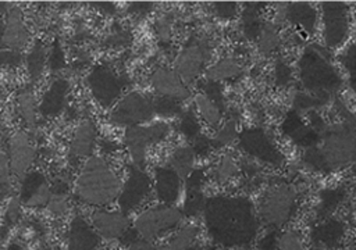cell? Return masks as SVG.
<instances>
[{"label": "cell", "instance_id": "5", "mask_svg": "<svg viewBox=\"0 0 356 250\" xmlns=\"http://www.w3.org/2000/svg\"><path fill=\"white\" fill-rule=\"evenodd\" d=\"M182 211L174 206L160 204L142 211L134 221V229L140 238L154 239L175 228L182 219Z\"/></svg>", "mask_w": 356, "mask_h": 250}, {"label": "cell", "instance_id": "34", "mask_svg": "<svg viewBox=\"0 0 356 250\" xmlns=\"http://www.w3.org/2000/svg\"><path fill=\"white\" fill-rule=\"evenodd\" d=\"M21 215H22V203L19 197H15V196L10 197L4 211V224H7L8 226L15 225L19 221Z\"/></svg>", "mask_w": 356, "mask_h": 250}, {"label": "cell", "instance_id": "28", "mask_svg": "<svg viewBox=\"0 0 356 250\" xmlns=\"http://www.w3.org/2000/svg\"><path fill=\"white\" fill-rule=\"evenodd\" d=\"M241 74V67L234 58H222L206 71V78L210 82L220 83L221 81L234 79Z\"/></svg>", "mask_w": 356, "mask_h": 250}, {"label": "cell", "instance_id": "40", "mask_svg": "<svg viewBox=\"0 0 356 250\" xmlns=\"http://www.w3.org/2000/svg\"><path fill=\"white\" fill-rule=\"evenodd\" d=\"M343 65L348 69L349 75H350V81L352 85L355 86L356 82V46L352 44L343 54Z\"/></svg>", "mask_w": 356, "mask_h": 250}, {"label": "cell", "instance_id": "20", "mask_svg": "<svg viewBox=\"0 0 356 250\" xmlns=\"http://www.w3.org/2000/svg\"><path fill=\"white\" fill-rule=\"evenodd\" d=\"M97 131L96 125L90 119H82L74 129L70 143V151L76 158L92 157L96 144Z\"/></svg>", "mask_w": 356, "mask_h": 250}, {"label": "cell", "instance_id": "21", "mask_svg": "<svg viewBox=\"0 0 356 250\" xmlns=\"http://www.w3.org/2000/svg\"><path fill=\"white\" fill-rule=\"evenodd\" d=\"M154 189L163 204L172 206L181 193V178L172 168H156Z\"/></svg>", "mask_w": 356, "mask_h": 250}, {"label": "cell", "instance_id": "19", "mask_svg": "<svg viewBox=\"0 0 356 250\" xmlns=\"http://www.w3.org/2000/svg\"><path fill=\"white\" fill-rule=\"evenodd\" d=\"M99 235L82 217H74L67 236V250H96Z\"/></svg>", "mask_w": 356, "mask_h": 250}, {"label": "cell", "instance_id": "2", "mask_svg": "<svg viewBox=\"0 0 356 250\" xmlns=\"http://www.w3.org/2000/svg\"><path fill=\"white\" fill-rule=\"evenodd\" d=\"M121 192L120 176L99 156L89 157L75 179V196L88 206L103 207L114 201Z\"/></svg>", "mask_w": 356, "mask_h": 250}, {"label": "cell", "instance_id": "31", "mask_svg": "<svg viewBox=\"0 0 356 250\" xmlns=\"http://www.w3.org/2000/svg\"><path fill=\"white\" fill-rule=\"evenodd\" d=\"M236 172H238V167H236L235 160L231 156L225 154L220 158L216 168L213 169V176L217 182L224 183V182L229 181L231 178H234L236 175Z\"/></svg>", "mask_w": 356, "mask_h": 250}, {"label": "cell", "instance_id": "18", "mask_svg": "<svg viewBox=\"0 0 356 250\" xmlns=\"http://www.w3.org/2000/svg\"><path fill=\"white\" fill-rule=\"evenodd\" d=\"M29 39V32L24 21L22 10L17 6L8 8L4 19V29L1 42L6 46V49L18 51L22 49Z\"/></svg>", "mask_w": 356, "mask_h": 250}, {"label": "cell", "instance_id": "17", "mask_svg": "<svg viewBox=\"0 0 356 250\" xmlns=\"http://www.w3.org/2000/svg\"><path fill=\"white\" fill-rule=\"evenodd\" d=\"M92 225L104 239H120L129 228V219L124 211L96 210L92 214Z\"/></svg>", "mask_w": 356, "mask_h": 250}, {"label": "cell", "instance_id": "8", "mask_svg": "<svg viewBox=\"0 0 356 250\" xmlns=\"http://www.w3.org/2000/svg\"><path fill=\"white\" fill-rule=\"evenodd\" d=\"M295 207V193L286 185H277L271 188L261 203L263 218L273 225H281L288 218Z\"/></svg>", "mask_w": 356, "mask_h": 250}, {"label": "cell", "instance_id": "12", "mask_svg": "<svg viewBox=\"0 0 356 250\" xmlns=\"http://www.w3.org/2000/svg\"><path fill=\"white\" fill-rule=\"evenodd\" d=\"M321 8L325 42L330 47H337L346 38L348 7L342 3H324Z\"/></svg>", "mask_w": 356, "mask_h": 250}, {"label": "cell", "instance_id": "4", "mask_svg": "<svg viewBox=\"0 0 356 250\" xmlns=\"http://www.w3.org/2000/svg\"><path fill=\"white\" fill-rule=\"evenodd\" d=\"M170 133V125L164 121L150 125L128 126L124 132V144L128 149L134 167L143 169L147 147L164 140Z\"/></svg>", "mask_w": 356, "mask_h": 250}, {"label": "cell", "instance_id": "16", "mask_svg": "<svg viewBox=\"0 0 356 250\" xmlns=\"http://www.w3.org/2000/svg\"><path fill=\"white\" fill-rule=\"evenodd\" d=\"M206 51L207 46L202 43H191L178 53L174 69L185 83L200 75L206 62Z\"/></svg>", "mask_w": 356, "mask_h": 250}, {"label": "cell", "instance_id": "32", "mask_svg": "<svg viewBox=\"0 0 356 250\" xmlns=\"http://www.w3.org/2000/svg\"><path fill=\"white\" fill-rule=\"evenodd\" d=\"M235 122L234 121H228L225 122L214 135L211 140V146L213 147H221V146H227L235 138H236V128H235Z\"/></svg>", "mask_w": 356, "mask_h": 250}, {"label": "cell", "instance_id": "26", "mask_svg": "<svg viewBox=\"0 0 356 250\" xmlns=\"http://www.w3.org/2000/svg\"><path fill=\"white\" fill-rule=\"evenodd\" d=\"M195 156L196 154L192 147H188V146L178 147L171 156L170 168H172L181 179H186L193 171Z\"/></svg>", "mask_w": 356, "mask_h": 250}, {"label": "cell", "instance_id": "39", "mask_svg": "<svg viewBox=\"0 0 356 250\" xmlns=\"http://www.w3.org/2000/svg\"><path fill=\"white\" fill-rule=\"evenodd\" d=\"M47 208L49 211L56 215V217H61L67 212L68 210V201H67V194L63 193H51V197L47 203Z\"/></svg>", "mask_w": 356, "mask_h": 250}, {"label": "cell", "instance_id": "6", "mask_svg": "<svg viewBox=\"0 0 356 250\" xmlns=\"http://www.w3.org/2000/svg\"><path fill=\"white\" fill-rule=\"evenodd\" d=\"M154 115L153 103L139 92H131L121 97L110 112V121L121 126H135L150 121Z\"/></svg>", "mask_w": 356, "mask_h": 250}, {"label": "cell", "instance_id": "25", "mask_svg": "<svg viewBox=\"0 0 356 250\" xmlns=\"http://www.w3.org/2000/svg\"><path fill=\"white\" fill-rule=\"evenodd\" d=\"M17 104L21 118L24 119L25 125L33 129L38 122V104L35 99V93L31 86L24 88L17 96Z\"/></svg>", "mask_w": 356, "mask_h": 250}, {"label": "cell", "instance_id": "3", "mask_svg": "<svg viewBox=\"0 0 356 250\" xmlns=\"http://www.w3.org/2000/svg\"><path fill=\"white\" fill-rule=\"evenodd\" d=\"M303 85L316 94H328L341 85V78L331 62L314 49H307L299 62Z\"/></svg>", "mask_w": 356, "mask_h": 250}, {"label": "cell", "instance_id": "42", "mask_svg": "<svg viewBox=\"0 0 356 250\" xmlns=\"http://www.w3.org/2000/svg\"><path fill=\"white\" fill-rule=\"evenodd\" d=\"M260 46H261V50L263 51H270L271 49L275 47L277 42H278V38H277V33L273 28H266L261 38H260Z\"/></svg>", "mask_w": 356, "mask_h": 250}, {"label": "cell", "instance_id": "41", "mask_svg": "<svg viewBox=\"0 0 356 250\" xmlns=\"http://www.w3.org/2000/svg\"><path fill=\"white\" fill-rule=\"evenodd\" d=\"M281 250H302V243L295 232H286L280 240Z\"/></svg>", "mask_w": 356, "mask_h": 250}, {"label": "cell", "instance_id": "23", "mask_svg": "<svg viewBox=\"0 0 356 250\" xmlns=\"http://www.w3.org/2000/svg\"><path fill=\"white\" fill-rule=\"evenodd\" d=\"M282 131L299 146L312 147L318 140L317 132L312 128V125H306L296 112L288 114L282 124Z\"/></svg>", "mask_w": 356, "mask_h": 250}, {"label": "cell", "instance_id": "27", "mask_svg": "<svg viewBox=\"0 0 356 250\" xmlns=\"http://www.w3.org/2000/svg\"><path fill=\"white\" fill-rule=\"evenodd\" d=\"M195 104L196 110L200 115V118L210 126H217L222 117V108L214 103L207 94L199 93L195 96Z\"/></svg>", "mask_w": 356, "mask_h": 250}, {"label": "cell", "instance_id": "14", "mask_svg": "<svg viewBox=\"0 0 356 250\" xmlns=\"http://www.w3.org/2000/svg\"><path fill=\"white\" fill-rule=\"evenodd\" d=\"M149 192H150L149 176L143 172V169L134 167L118 196V204L121 207V211L127 214L128 211L136 208L143 201V199L149 194Z\"/></svg>", "mask_w": 356, "mask_h": 250}, {"label": "cell", "instance_id": "37", "mask_svg": "<svg viewBox=\"0 0 356 250\" xmlns=\"http://www.w3.org/2000/svg\"><path fill=\"white\" fill-rule=\"evenodd\" d=\"M179 128H181L182 133H184L186 138L196 139V138L199 136L200 126H199L197 118L193 115V112H186V114L182 115L181 122H179Z\"/></svg>", "mask_w": 356, "mask_h": 250}, {"label": "cell", "instance_id": "1", "mask_svg": "<svg viewBox=\"0 0 356 250\" xmlns=\"http://www.w3.org/2000/svg\"><path fill=\"white\" fill-rule=\"evenodd\" d=\"M204 224L211 239L225 247L250 243L257 232L252 203L238 196H216L206 200Z\"/></svg>", "mask_w": 356, "mask_h": 250}, {"label": "cell", "instance_id": "11", "mask_svg": "<svg viewBox=\"0 0 356 250\" xmlns=\"http://www.w3.org/2000/svg\"><path fill=\"white\" fill-rule=\"evenodd\" d=\"M88 85L93 97L102 107L111 106L121 92V82L117 75L103 65H99L89 72Z\"/></svg>", "mask_w": 356, "mask_h": 250}, {"label": "cell", "instance_id": "9", "mask_svg": "<svg viewBox=\"0 0 356 250\" xmlns=\"http://www.w3.org/2000/svg\"><path fill=\"white\" fill-rule=\"evenodd\" d=\"M239 146L243 151L260 161L273 165H280L284 161V156L275 143L260 128L243 129L239 135Z\"/></svg>", "mask_w": 356, "mask_h": 250}, {"label": "cell", "instance_id": "44", "mask_svg": "<svg viewBox=\"0 0 356 250\" xmlns=\"http://www.w3.org/2000/svg\"><path fill=\"white\" fill-rule=\"evenodd\" d=\"M214 10L221 18H231L236 12V4L235 3H216Z\"/></svg>", "mask_w": 356, "mask_h": 250}, {"label": "cell", "instance_id": "30", "mask_svg": "<svg viewBox=\"0 0 356 250\" xmlns=\"http://www.w3.org/2000/svg\"><path fill=\"white\" fill-rule=\"evenodd\" d=\"M197 226L188 225L185 228H181L175 235L167 242L172 250H191L192 243L197 235Z\"/></svg>", "mask_w": 356, "mask_h": 250}, {"label": "cell", "instance_id": "45", "mask_svg": "<svg viewBox=\"0 0 356 250\" xmlns=\"http://www.w3.org/2000/svg\"><path fill=\"white\" fill-rule=\"evenodd\" d=\"M275 76H277V83H278V85H284V83H286V82L289 81V78H291V71H289V68L286 67V64H284V62H281V61L277 64Z\"/></svg>", "mask_w": 356, "mask_h": 250}, {"label": "cell", "instance_id": "51", "mask_svg": "<svg viewBox=\"0 0 356 250\" xmlns=\"http://www.w3.org/2000/svg\"><path fill=\"white\" fill-rule=\"evenodd\" d=\"M153 250H172V249L170 247L168 243H164V244H160V246H154Z\"/></svg>", "mask_w": 356, "mask_h": 250}, {"label": "cell", "instance_id": "7", "mask_svg": "<svg viewBox=\"0 0 356 250\" xmlns=\"http://www.w3.org/2000/svg\"><path fill=\"white\" fill-rule=\"evenodd\" d=\"M320 150L330 169L346 164L355 153L353 131L346 125H337L327 129L324 132L323 149Z\"/></svg>", "mask_w": 356, "mask_h": 250}, {"label": "cell", "instance_id": "29", "mask_svg": "<svg viewBox=\"0 0 356 250\" xmlns=\"http://www.w3.org/2000/svg\"><path fill=\"white\" fill-rule=\"evenodd\" d=\"M286 17L288 19L300 26L302 29L306 31H313L314 28V21H316V12L314 10L306 4V3H296V4H289L286 8Z\"/></svg>", "mask_w": 356, "mask_h": 250}, {"label": "cell", "instance_id": "46", "mask_svg": "<svg viewBox=\"0 0 356 250\" xmlns=\"http://www.w3.org/2000/svg\"><path fill=\"white\" fill-rule=\"evenodd\" d=\"M154 246L152 243V240L145 239V238H136L132 243H129L127 246V250H153Z\"/></svg>", "mask_w": 356, "mask_h": 250}, {"label": "cell", "instance_id": "35", "mask_svg": "<svg viewBox=\"0 0 356 250\" xmlns=\"http://www.w3.org/2000/svg\"><path fill=\"white\" fill-rule=\"evenodd\" d=\"M152 103H153L154 112L161 114L164 117L175 115L179 112V106H178V101H175V100L157 96L154 100H152Z\"/></svg>", "mask_w": 356, "mask_h": 250}, {"label": "cell", "instance_id": "53", "mask_svg": "<svg viewBox=\"0 0 356 250\" xmlns=\"http://www.w3.org/2000/svg\"><path fill=\"white\" fill-rule=\"evenodd\" d=\"M191 250H221L217 247H200V249H191Z\"/></svg>", "mask_w": 356, "mask_h": 250}, {"label": "cell", "instance_id": "13", "mask_svg": "<svg viewBox=\"0 0 356 250\" xmlns=\"http://www.w3.org/2000/svg\"><path fill=\"white\" fill-rule=\"evenodd\" d=\"M150 85L160 97L181 101L191 96L186 83L179 78L175 69L167 67H159L152 72Z\"/></svg>", "mask_w": 356, "mask_h": 250}, {"label": "cell", "instance_id": "36", "mask_svg": "<svg viewBox=\"0 0 356 250\" xmlns=\"http://www.w3.org/2000/svg\"><path fill=\"white\" fill-rule=\"evenodd\" d=\"M11 185V168L8 162V157L0 151V194H8Z\"/></svg>", "mask_w": 356, "mask_h": 250}, {"label": "cell", "instance_id": "54", "mask_svg": "<svg viewBox=\"0 0 356 250\" xmlns=\"http://www.w3.org/2000/svg\"><path fill=\"white\" fill-rule=\"evenodd\" d=\"M36 250H51V249H49V247H46V246H42V247H38Z\"/></svg>", "mask_w": 356, "mask_h": 250}, {"label": "cell", "instance_id": "49", "mask_svg": "<svg viewBox=\"0 0 356 250\" xmlns=\"http://www.w3.org/2000/svg\"><path fill=\"white\" fill-rule=\"evenodd\" d=\"M7 11H8V10H7L6 4H4V3H3V4L0 3V42H1V36H3V29H4V22L1 21V15H3V14H7Z\"/></svg>", "mask_w": 356, "mask_h": 250}, {"label": "cell", "instance_id": "33", "mask_svg": "<svg viewBox=\"0 0 356 250\" xmlns=\"http://www.w3.org/2000/svg\"><path fill=\"white\" fill-rule=\"evenodd\" d=\"M26 64L32 76H38L42 72L44 64V50L40 44H35L26 57Z\"/></svg>", "mask_w": 356, "mask_h": 250}, {"label": "cell", "instance_id": "48", "mask_svg": "<svg viewBox=\"0 0 356 250\" xmlns=\"http://www.w3.org/2000/svg\"><path fill=\"white\" fill-rule=\"evenodd\" d=\"M108 43H111L113 46H118L122 43L125 44L128 43V35L125 32H117L108 38Z\"/></svg>", "mask_w": 356, "mask_h": 250}, {"label": "cell", "instance_id": "52", "mask_svg": "<svg viewBox=\"0 0 356 250\" xmlns=\"http://www.w3.org/2000/svg\"><path fill=\"white\" fill-rule=\"evenodd\" d=\"M4 236H6V231H4V228L0 226V244H1L3 239H4Z\"/></svg>", "mask_w": 356, "mask_h": 250}, {"label": "cell", "instance_id": "10", "mask_svg": "<svg viewBox=\"0 0 356 250\" xmlns=\"http://www.w3.org/2000/svg\"><path fill=\"white\" fill-rule=\"evenodd\" d=\"M7 157L11 174L22 181L36 158V149L28 133L18 131L10 136L7 143Z\"/></svg>", "mask_w": 356, "mask_h": 250}, {"label": "cell", "instance_id": "50", "mask_svg": "<svg viewBox=\"0 0 356 250\" xmlns=\"http://www.w3.org/2000/svg\"><path fill=\"white\" fill-rule=\"evenodd\" d=\"M7 250H26L24 246H21L19 243H11L8 247H7Z\"/></svg>", "mask_w": 356, "mask_h": 250}, {"label": "cell", "instance_id": "47", "mask_svg": "<svg viewBox=\"0 0 356 250\" xmlns=\"http://www.w3.org/2000/svg\"><path fill=\"white\" fill-rule=\"evenodd\" d=\"M49 64L53 69H58L64 65V57H63V53L58 47L53 49L51 53H50V57H49Z\"/></svg>", "mask_w": 356, "mask_h": 250}, {"label": "cell", "instance_id": "43", "mask_svg": "<svg viewBox=\"0 0 356 250\" xmlns=\"http://www.w3.org/2000/svg\"><path fill=\"white\" fill-rule=\"evenodd\" d=\"M21 61V56L15 50L1 49L0 50V64L3 65H18Z\"/></svg>", "mask_w": 356, "mask_h": 250}, {"label": "cell", "instance_id": "38", "mask_svg": "<svg viewBox=\"0 0 356 250\" xmlns=\"http://www.w3.org/2000/svg\"><path fill=\"white\" fill-rule=\"evenodd\" d=\"M154 32L157 39L161 43H168L171 40V33H172V28H171V21L167 15H160L156 22H154Z\"/></svg>", "mask_w": 356, "mask_h": 250}, {"label": "cell", "instance_id": "22", "mask_svg": "<svg viewBox=\"0 0 356 250\" xmlns=\"http://www.w3.org/2000/svg\"><path fill=\"white\" fill-rule=\"evenodd\" d=\"M204 182L203 171L193 169L192 174L186 178V194H185V204L184 212L188 217L197 215L206 204V199L202 192V186Z\"/></svg>", "mask_w": 356, "mask_h": 250}, {"label": "cell", "instance_id": "15", "mask_svg": "<svg viewBox=\"0 0 356 250\" xmlns=\"http://www.w3.org/2000/svg\"><path fill=\"white\" fill-rule=\"evenodd\" d=\"M51 186L42 172H28L22 179L19 200L29 208H39L47 206L51 197Z\"/></svg>", "mask_w": 356, "mask_h": 250}, {"label": "cell", "instance_id": "24", "mask_svg": "<svg viewBox=\"0 0 356 250\" xmlns=\"http://www.w3.org/2000/svg\"><path fill=\"white\" fill-rule=\"evenodd\" d=\"M68 88L70 86L65 79L54 81L42 99L39 112L44 117H51L58 114L65 104Z\"/></svg>", "mask_w": 356, "mask_h": 250}]
</instances>
